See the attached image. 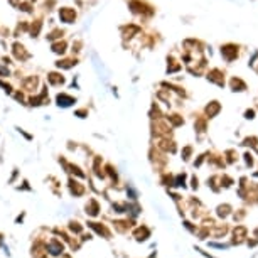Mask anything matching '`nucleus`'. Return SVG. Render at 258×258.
Instances as JSON below:
<instances>
[{
    "instance_id": "obj_2",
    "label": "nucleus",
    "mask_w": 258,
    "mask_h": 258,
    "mask_svg": "<svg viewBox=\"0 0 258 258\" xmlns=\"http://www.w3.org/2000/svg\"><path fill=\"white\" fill-rule=\"evenodd\" d=\"M74 100L71 96H68V95H57V105L59 106H69L73 105Z\"/></svg>"
},
{
    "instance_id": "obj_8",
    "label": "nucleus",
    "mask_w": 258,
    "mask_h": 258,
    "mask_svg": "<svg viewBox=\"0 0 258 258\" xmlns=\"http://www.w3.org/2000/svg\"><path fill=\"white\" fill-rule=\"evenodd\" d=\"M73 64H76V63H73V61H63V63H57L59 68H61V66H63V68H71Z\"/></svg>"
},
{
    "instance_id": "obj_7",
    "label": "nucleus",
    "mask_w": 258,
    "mask_h": 258,
    "mask_svg": "<svg viewBox=\"0 0 258 258\" xmlns=\"http://www.w3.org/2000/svg\"><path fill=\"white\" fill-rule=\"evenodd\" d=\"M40 31V22H36V25H32V29H31V34L32 36H37Z\"/></svg>"
},
{
    "instance_id": "obj_5",
    "label": "nucleus",
    "mask_w": 258,
    "mask_h": 258,
    "mask_svg": "<svg viewBox=\"0 0 258 258\" xmlns=\"http://www.w3.org/2000/svg\"><path fill=\"white\" fill-rule=\"evenodd\" d=\"M49 81H51L52 84H59V83H64L63 76H59V74H56V73H51V74H49Z\"/></svg>"
},
{
    "instance_id": "obj_3",
    "label": "nucleus",
    "mask_w": 258,
    "mask_h": 258,
    "mask_svg": "<svg viewBox=\"0 0 258 258\" xmlns=\"http://www.w3.org/2000/svg\"><path fill=\"white\" fill-rule=\"evenodd\" d=\"M61 251H63V246H61V245H59L56 240L49 243V253H51V255H59Z\"/></svg>"
},
{
    "instance_id": "obj_4",
    "label": "nucleus",
    "mask_w": 258,
    "mask_h": 258,
    "mask_svg": "<svg viewBox=\"0 0 258 258\" xmlns=\"http://www.w3.org/2000/svg\"><path fill=\"white\" fill-rule=\"evenodd\" d=\"M14 52H15L17 57H22V59L29 57V54H27V52H24V47H22L20 44H14Z\"/></svg>"
},
{
    "instance_id": "obj_6",
    "label": "nucleus",
    "mask_w": 258,
    "mask_h": 258,
    "mask_svg": "<svg viewBox=\"0 0 258 258\" xmlns=\"http://www.w3.org/2000/svg\"><path fill=\"white\" fill-rule=\"evenodd\" d=\"M64 47H66L64 42H57V44H52V51H54V52H61V54H63V52H64Z\"/></svg>"
},
{
    "instance_id": "obj_1",
    "label": "nucleus",
    "mask_w": 258,
    "mask_h": 258,
    "mask_svg": "<svg viewBox=\"0 0 258 258\" xmlns=\"http://www.w3.org/2000/svg\"><path fill=\"white\" fill-rule=\"evenodd\" d=\"M59 17H61L64 22H73L76 14H74L73 8H61V10H59Z\"/></svg>"
}]
</instances>
